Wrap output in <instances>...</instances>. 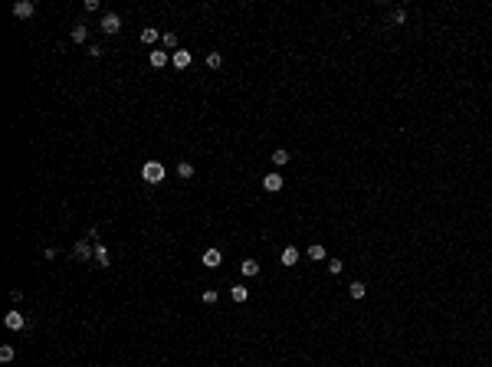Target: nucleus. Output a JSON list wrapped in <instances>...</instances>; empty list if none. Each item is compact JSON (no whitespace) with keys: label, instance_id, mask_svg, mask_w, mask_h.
Returning <instances> with one entry per match:
<instances>
[{"label":"nucleus","instance_id":"1","mask_svg":"<svg viewBox=\"0 0 492 367\" xmlns=\"http://www.w3.org/2000/svg\"><path fill=\"white\" fill-rule=\"evenodd\" d=\"M141 177H145V184H161L164 180V164L161 161H148V164L141 167Z\"/></svg>","mask_w":492,"mask_h":367},{"label":"nucleus","instance_id":"2","mask_svg":"<svg viewBox=\"0 0 492 367\" xmlns=\"http://www.w3.org/2000/svg\"><path fill=\"white\" fill-rule=\"evenodd\" d=\"M33 13H36V3H33V0H16L13 3V16L16 20H30Z\"/></svg>","mask_w":492,"mask_h":367},{"label":"nucleus","instance_id":"3","mask_svg":"<svg viewBox=\"0 0 492 367\" xmlns=\"http://www.w3.org/2000/svg\"><path fill=\"white\" fill-rule=\"evenodd\" d=\"M118 30H122V16H118V13H105V16H102V33L115 36Z\"/></svg>","mask_w":492,"mask_h":367},{"label":"nucleus","instance_id":"4","mask_svg":"<svg viewBox=\"0 0 492 367\" xmlns=\"http://www.w3.org/2000/svg\"><path fill=\"white\" fill-rule=\"evenodd\" d=\"M263 190H266V194H279V190H282V174L279 171L266 174V177H263Z\"/></svg>","mask_w":492,"mask_h":367},{"label":"nucleus","instance_id":"5","mask_svg":"<svg viewBox=\"0 0 492 367\" xmlns=\"http://www.w3.org/2000/svg\"><path fill=\"white\" fill-rule=\"evenodd\" d=\"M72 252H76V259H82V262H86V259H95V246H89V240H79Z\"/></svg>","mask_w":492,"mask_h":367},{"label":"nucleus","instance_id":"6","mask_svg":"<svg viewBox=\"0 0 492 367\" xmlns=\"http://www.w3.org/2000/svg\"><path fill=\"white\" fill-rule=\"evenodd\" d=\"M190 59H194V56H190L187 49H177V53H171V66H174V69H187Z\"/></svg>","mask_w":492,"mask_h":367},{"label":"nucleus","instance_id":"7","mask_svg":"<svg viewBox=\"0 0 492 367\" xmlns=\"http://www.w3.org/2000/svg\"><path fill=\"white\" fill-rule=\"evenodd\" d=\"M3 325H7L10 331H20V328H26V318L20 312H7V318H3Z\"/></svg>","mask_w":492,"mask_h":367},{"label":"nucleus","instance_id":"8","mask_svg":"<svg viewBox=\"0 0 492 367\" xmlns=\"http://www.w3.org/2000/svg\"><path fill=\"white\" fill-rule=\"evenodd\" d=\"M95 262H99V269H109L112 262H109V249H105V243H95Z\"/></svg>","mask_w":492,"mask_h":367},{"label":"nucleus","instance_id":"9","mask_svg":"<svg viewBox=\"0 0 492 367\" xmlns=\"http://www.w3.org/2000/svg\"><path fill=\"white\" fill-rule=\"evenodd\" d=\"M161 36L164 33H158V26H145V30H141V43H145V46H155Z\"/></svg>","mask_w":492,"mask_h":367},{"label":"nucleus","instance_id":"10","mask_svg":"<svg viewBox=\"0 0 492 367\" xmlns=\"http://www.w3.org/2000/svg\"><path fill=\"white\" fill-rule=\"evenodd\" d=\"M282 266H286V269L299 266V249H296V246H286V249H282Z\"/></svg>","mask_w":492,"mask_h":367},{"label":"nucleus","instance_id":"11","mask_svg":"<svg viewBox=\"0 0 492 367\" xmlns=\"http://www.w3.org/2000/svg\"><path fill=\"white\" fill-rule=\"evenodd\" d=\"M167 63H171V56L164 53V49H151V66H155V69H164Z\"/></svg>","mask_w":492,"mask_h":367},{"label":"nucleus","instance_id":"12","mask_svg":"<svg viewBox=\"0 0 492 367\" xmlns=\"http://www.w3.org/2000/svg\"><path fill=\"white\" fill-rule=\"evenodd\" d=\"M220 262H223V256H220V249H207V252H203V266H207V269H217Z\"/></svg>","mask_w":492,"mask_h":367},{"label":"nucleus","instance_id":"13","mask_svg":"<svg viewBox=\"0 0 492 367\" xmlns=\"http://www.w3.org/2000/svg\"><path fill=\"white\" fill-rule=\"evenodd\" d=\"M240 272L246 275V279H253V275L259 272V262H256V259H243V262H240Z\"/></svg>","mask_w":492,"mask_h":367},{"label":"nucleus","instance_id":"14","mask_svg":"<svg viewBox=\"0 0 492 367\" xmlns=\"http://www.w3.org/2000/svg\"><path fill=\"white\" fill-rule=\"evenodd\" d=\"M230 298H233L236 305H243L246 298H250V289H246V285H233V289H230Z\"/></svg>","mask_w":492,"mask_h":367},{"label":"nucleus","instance_id":"15","mask_svg":"<svg viewBox=\"0 0 492 367\" xmlns=\"http://www.w3.org/2000/svg\"><path fill=\"white\" fill-rule=\"evenodd\" d=\"M269 161H273V164H276V167H286V164H289V151H286V148H276V151H273V157H269Z\"/></svg>","mask_w":492,"mask_h":367},{"label":"nucleus","instance_id":"16","mask_svg":"<svg viewBox=\"0 0 492 367\" xmlns=\"http://www.w3.org/2000/svg\"><path fill=\"white\" fill-rule=\"evenodd\" d=\"M89 39V26L86 23H76L72 26V43H86Z\"/></svg>","mask_w":492,"mask_h":367},{"label":"nucleus","instance_id":"17","mask_svg":"<svg viewBox=\"0 0 492 367\" xmlns=\"http://www.w3.org/2000/svg\"><path fill=\"white\" fill-rule=\"evenodd\" d=\"M177 177L190 180V177H194V164H190V161H177Z\"/></svg>","mask_w":492,"mask_h":367},{"label":"nucleus","instance_id":"18","mask_svg":"<svg viewBox=\"0 0 492 367\" xmlns=\"http://www.w3.org/2000/svg\"><path fill=\"white\" fill-rule=\"evenodd\" d=\"M348 295H351V298H364L367 295V285H364V282H351V285H348Z\"/></svg>","mask_w":492,"mask_h":367},{"label":"nucleus","instance_id":"19","mask_svg":"<svg viewBox=\"0 0 492 367\" xmlns=\"http://www.w3.org/2000/svg\"><path fill=\"white\" fill-rule=\"evenodd\" d=\"M309 259H315V262H319V259H325V246H319V243H315V246H309Z\"/></svg>","mask_w":492,"mask_h":367},{"label":"nucleus","instance_id":"20","mask_svg":"<svg viewBox=\"0 0 492 367\" xmlns=\"http://www.w3.org/2000/svg\"><path fill=\"white\" fill-rule=\"evenodd\" d=\"M391 23H397V26H400V23H407V10H404V7H397V10L391 13Z\"/></svg>","mask_w":492,"mask_h":367},{"label":"nucleus","instance_id":"21","mask_svg":"<svg viewBox=\"0 0 492 367\" xmlns=\"http://www.w3.org/2000/svg\"><path fill=\"white\" fill-rule=\"evenodd\" d=\"M0 361H3V364L13 361V348H10V344H0Z\"/></svg>","mask_w":492,"mask_h":367},{"label":"nucleus","instance_id":"22","mask_svg":"<svg viewBox=\"0 0 492 367\" xmlns=\"http://www.w3.org/2000/svg\"><path fill=\"white\" fill-rule=\"evenodd\" d=\"M161 43H164V49H174V46H177V33H164Z\"/></svg>","mask_w":492,"mask_h":367},{"label":"nucleus","instance_id":"23","mask_svg":"<svg viewBox=\"0 0 492 367\" xmlns=\"http://www.w3.org/2000/svg\"><path fill=\"white\" fill-rule=\"evenodd\" d=\"M207 66H210V69H220V66H223V56H220V53H210V56H207Z\"/></svg>","mask_w":492,"mask_h":367},{"label":"nucleus","instance_id":"24","mask_svg":"<svg viewBox=\"0 0 492 367\" xmlns=\"http://www.w3.org/2000/svg\"><path fill=\"white\" fill-rule=\"evenodd\" d=\"M341 269H344V262H341V259H328V272H331V275H338Z\"/></svg>","mask_w":492,"mask_h":367},{"label":"nucleus","instance_id":"25","mask_svg":"<svg viewBox=\"0 0 492 367\" xmlns=\"http://www.w3.org/2000/svg\"><path fill=\"white\" fill-rule=\"evenodd\" d=\"M203 305H217V292L213 289H203Z\"/></svg>","mask_w":492,"mask_h":367},{"label":"nucleus","instance_id":"26","mask_svg":"<svg viewBox=\"0 0 492 367\" xmlns=\"http://www.w3.org/2000/svg\"><path fill=\"white\" fill-rule=\"evenodd\" d=\"M86 53H89V56H92V59H102V53H105V49H102V46H89V49H86Z\"/></svg>","mask_w":492,"mask_h":367}]
</instances>
